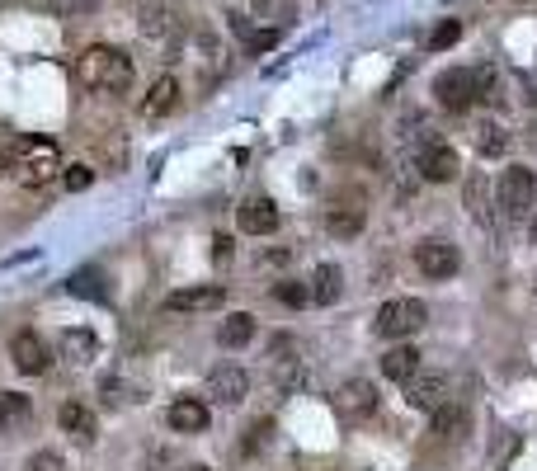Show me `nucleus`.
<instances>
[{"label":"nucleus","instance_id":"1","mask_svg":"<svg viewBox=\"0 0 537 471\" xmlns=\"http://www.w3.org/2000/svg\"><path fill=\"white\" fill-rule=\"evenodd\" d=\"M76 76H80V86H86V90L123 95V90H132V57H123V52L109 48V43H95V48L80 52Z\"/></svg>","mask_w":537,"mask_h":471},{"label":"nucleus","instance_id":"2","mask_svg":"<svg viewBox=\"0 0 537 471\" xmlns=\"http://www.w3.org/2000/svg\"><path fill=\"white\" fill-rule=\"evenodd\" d=\"M5 170L19 184H29V189H43V184L57 179V170H61V151H57V141H48V137H19V147L10 151Z\"/></svg>","mask_w":537,"mask_h":471},{"label":"nucleus","instance_id":"3","mask_svg":"<svg viewBox=\"0 0 537 471\" xmlns=\"http://www.w3.org/2000/svg\"><path fill=\"white\" fill-rule=\"evenodd\" d=\"M490 67H452V71H443L439 80H433V95H439V104L448 109V113H467L477 99L490 90Z\"/></svg>","mask_w":537,"mask_h":471},{"label":"nucleus","instance_id":"4","mask_svg":"<svg viewBox=\"0 0 537 471\" xmlns=\"http://www.w3.org/2000/svg\"><path fill=\"white\" fill-rule=\"evenodd\" d=\"M424 321H429V306L420 297H391V302H382V312H378V335L401 344L405 335L424 331Z\"/></svg>","mask_w":537,"mask_h":471},{"label":"nucleus","instance_id":"5","mask_svg":"<svg viewBox=\"0 0 537 471\" xmlns=\"http://www.w3.org/2000/svg\"><path fill=\"white\" fill-rule=\"evenodd\" d=\"M415 264H420V274L433 278V283H443L462 269V255H458V245L452 240H420L415 245Z\"/></svg>","mask_w":537,"mask_h":471},{"label":"nucleus","instance_id":"6","mask_svg":"<svg viewBox=\"0 0 537 471\" xmlns=\"http://www.w3.org/2000/svg\"><path fill=\"white\" fill-rule=\"evenodd\" d=\"M532 198H537V175L528 166H509L500 175V208L514 217V213H523L532 208Z\"/></svg>","mask_w":537,"mask_h":471},{"label":"nucleus","instance_id":"7","mask_svg":"<svg viewBox=\"0 0 537 471\" xmlns=\"http://www.w3.org/2000/svg\"><path fill=\"white\" fill-rule=\"evenodd\" d=\"M335 411L344 420H363V415H373L378 411V386L373 382H363V377H349L340 392H335Z\"/></svg>","mask_w":537,"mask_h":471},{"label":"nucleus","instance_id":"8","mask_svg":"<svg viewBox=\"0 0 537 471\" xmlns=\"http://www.w3.org/2000/svg\"><path fill=\"white\" fill-rule=\"evenodd\" d=\"M48 344L38 340L33 331H19L14 340H10V363L19 367V373H29V377H38V373H48Z\"/></svg>","mask_w":537,"mask_h":471},{"label":"nucleus","instance_id":"9","mask_svg":"<svg viewBox=\"0 0 537 471\" xmlns=\"http://www.w3.org/2000/svg\"><path fill=\"white\" fill-rule=\"evenodd\" d=\"M245 392H250V377H245V367L222 363V367H213V373H208V396H213V401L236 405V401H245Z\"/></svg>","mask_w":537,"mask_h":471},{"label":"nucleus","instance_id":"10","mask_svg":"<svg viewBox=\"0 0 537 471\" xmlns=\"http://www.w3.org/2000/svg\"><path fill=\"white\" fill-rule=\"evenodd\" d=\"M226 302V293L217 288H208V283H203V288H179V293H170L165 297V312H179V316H189V312H217V306Z\"/></svg>","mask_w":537,"mask_h":471},{"label":"nucleus","instance_id":"11","mask_svg":"<svg viewBox=\"0 0 537 471\" xmlns=\"http://www.w3.org/2000/svg\"><path fill=\"white\" fill-rule=\"evenodd\" d=\"M458 170H462L458 151H452L448 141H429L424 156H420V175L433 179V184H448V179H458Z\"/></svg>","mask_w":537,"mask_h":471},{"label":"nucleus","instance_id":"12","mask_svg":"<svg viewBox=\"0 0 537 471\" xmlns=\"http://www.w3.org/2000/svg\"><path fill=\"white\" fill-rule=\"evenodd\" d=\"M415 411H439V405H448V377L443 373H415L410 377V396H405Z\"/></svg>","mask_w":537,"mask_h":471},{"label":"nucleus","instance_id":"13","mask_svg":"<svg viewBox=\"0 0 537 471\" xmlns=\"http://www.w3.org/2000/svg\"><path fill=\"white\" fill-rule=\"evenodd\" d=\"M165 424H170L175 434H203V429H208V405L198 396H179L170 405V415H165Z\"/></svg>","mask_w":537,"mask_h":471},{"label":"nucleus","instance_id":"14","mask_svg":"<svg viewBox=\"0 0 537 471\" xmlns=\"http://www.w3.org/2000/svg\"><path fill=\"white\" fill-rule=\"evenodd\" d=\"M236 222H241L245 236H268V231L278 227V208H274L268 198H250V203H241Z\"/></svg>","mask_w":537,"mask_h":471},{"label":"nucleus","instance_id":"15","mask_svg":"<svg viewBox=\"0 0 537 471\" xmlns=\"http://www.w3.org/2000/svg\"><path fill=\"white\" fill-rule=\"evenodd\" d=\"M382 373L391 382H410L420 373V349H410V344H391V349L382 354Z\"/></svg>","mask_w":537,"mask_h":471},{"label":"nucleus","instance_id":"16","mask_svg":"<svg viewBox=\"0 0 537 471\" xmlns=\"http://www.w3.org/2000/svg\"><path fill=\"white\" fill-rule=\"evenodd\" d=\"M179 109V86H175V76H160L156 86H151V95L141 99V113L147 118H165V113H175Z\"/></svg>","mask_w":537,"mask_h":471},{"label":"nucleus","instance_id":"17","mask_svg":"<svg viewBox=\"0 0 537 471\" xmlns=\"http://www.w3.org/2000/svg\"><path fill=\"white\" fill-rule=\"evenodd\" d=\"M67 293L80 297V302H105L109 297V278H105V269H76L67 278Z\"/></svg>","mask_w":537,"mask_h":471},{"label":"nucleus","instance_id":"18","mask_svg":"<svg viewBox=\"0 0 537 471\" xmlns=\"http://www.w3.org/2000/svg\"><path fill=\"white\" fill-rule=\"evenodd\" d=\"M467 429H471V415L462 411V405H439V411H433V439L458 443Z\"/></svg>","mask_w":537,"mask_h":471},{"label":"nucleus","instance_id":"19","mask_svg":"<svg viewBox=\"0 0 537 471\" xmlns=\"http://www.w3.org/2000/svg\"><path fill=\"white\" fill-rule=\"evenodd\" d=\"M57 420H61V429H67L71 439H95V434H99L95 411H90V405H80V401H67V405L57 411Z\"/></svg>","mask_w":537,"mask_h":471},{"label":"nucleus","instance_id":"20","mask_svg":"<svg viewBox=\"0 0 537 471\" xmlns=\"http://www.w3.org/2000/svg\"><path fill=\"white\" fill-rule=\"evenodd\" d=\"M217 340H222V349H245V344L255 340V316H250V312L226 316V321L217 325Z\"/></svg>","mask_w":537,"mask_h":471},{"label":"nucleus","instance_id":"21","mask_svg":"<svg viewBox=\"0 0 537 471\" xmlns=\"http://www.w3.org/2000/svg\"><path fill=\"white\" fill-rule=\"evenodd\" d=\"M61 349H67L71 363H90L99 354V335L86 331V325H71V331H61Z\"/></svg>","mask_w":537,"mask_h":471},{"label":"nucleus","instance_id":"22","mask_svg":"<svg viewBox=\"0 0 537 471\" xmlns=\"http://www.w3.org/2000/svg\"><path fill=\"white\" fill-rule=\"evenodd\" d=\"M344 293V274H340V264H316V274H312V302L330 306Z\"/></svg>","mask_w":537,"mask_h":471},{"label":"nucleus","instance_id":"23","mask_svg":"<svg viewBox=\"0 0 537 471\" xmlns=\"http://www.w3.org/2000/svg\"><path fill=\"white\" fill-rule=\"evenodd\" d=\"M471 141H477V151L481 156H490V160H500L505 151H509V132L500 128V122H477V128H471Z\"/></svg>","mask_w":537,"mask_h":471},{"label":"nucleus","instance_id":"24","mask_svg":"<svg viewBox=\"0 0 537 471\" xmlns=\"http://www.w3.org/2000/svg\"><path fill=\"white\" fill-rule=\"evenodd\" d=\"M363 227H368L363 208H330V213H325V231L340 236V240H354Z\"/></svg>","mask_w":537,"mask_h":471},{"label":"nucleus","instance_id":"25","mask_svg":"<svg viewBox=\"0 0 537 471\" xmlns=\"http://www.w3.org/2000/svg\"><path fill=\"white\" fill-rule=\"evenodd\" d=\"M29 396H19V392H0V434H10V429H19L29 420Z\"/></svg>","mask_w":537,"mask_h":471},{"label":"nucleus","instance_id":"26","mask_svg":"<svg viewBox=\"0 0 537 471\" xmlns=\"http://www.w3.org/2000/svg\"><path fill=\"white\" fill-rule=\"evenodd\" d=\"M467 213L477 217V222H490V189H486V175H471L467 179Z\"/></svg>","mask_w":537,"mask_h":471},{"label":"nucleus","instance_id":"27","mask_svg":"<svg viewBox=\"0 0 537 471\" xmlns=\"http://www.w3.org/2000/svg\"><path fill=\"white\" fill-rule=\"evenodd\" d=\"M274 302H283V306H306V302H312V288H302V283L283 278V283H274Z\"/></svg>","mask_w":537,"mask_h":471},{"label":"nucleus","instance_id":"28","mask_svg":"<svg viewBox=\"0 0 537 471\" xmlns=\"http://www.w3.org/2000/svg\"><path fill=\"white\" fill-rule=\"evenodd\" d=\"M458 38H462V24H458V19H443V24L429 33V52H448Z\"/></svg>","mask_w":537,"mask_h":471},{"label":"nucleus","instance_id":"29","mask_svg":"<svg viewBox=\"0 0 537 471\" xmlns=\"http://www.w3.org/2000/svg\"><path fill=\"white\" fill-rule=\"evenodd\" d=\"M61 184H67L71 194H86L90 184H95V170L90 166H67V170H61Z\"/></svg>","mask_w":537,"mask_h":471},{"label":"nucleus","instance_id":"30","mask_svg":"<svg viewBox=\"0 0 537 471\" xmlns=\"http://www.w3.org/2000/svg\"><path fill=\"white\" fill-rule=\"evenodd\" d=\"M268 434H274V424H268V420H259V424H255V434H250V439H245L241 448H245V453H259V448L268 443Z\"/></svg>","mask_w":537,"mask_h":471},{"label":"nucleus","instance_id":"31","mask_svg":"<svg viewBox=\"0 0 537 471\" xmlns=\"http://www.w3.org/2000/svg\"><path fill=\"white\" fill-rule=\"evenodd\" d=\"M24 471H61V457L57 453H33Z\"/></svg>","mask_w":537,"mask_h":471},{"label":"nucleus","instance_id":"32","mask_svg":"<svg viewBox=\"0 0 537 471\" xmlns=\"http://www.w3.org/2000/svg\"><path fill=\"white\" fill-rule=\"evenodd\" d=\"M274 43H278V33H274V29H259V33H250V52H268Z\"/></svg>","mask_w":537,"mask_h":471},{"label":"nucleus","instance_id":"33","mask_svg":"<svg viewBox=\"0 0 537 471\" xmlns=\"http://www.w3.org/2000/svg\"><path fill=\"white\" fill-rule=\"evenodd\" d=\"M213 245H217V259H232V236H217Z\"/></svg>","mask_w":537,"mask_h":471},{"label":"nucleus","instance_id":"34","mask_svg":"<svg viewBox=\"0 0 537 471\" xmlns=\"http://www.w3.org/2000/svg\"><path fill=\"white\" fill-rule=\"evenodd\" d=\"M184 471H208V466H198V462H194V466H184Z\"/></svg>","mask_w":537,"mask_h":471},{"label":"nucleus","instance_id":"35","mask_svg":"<svg viewBox=\"0 0 537 471\" xmlns=\"http://www.w3.org/2000/svg\"><path fill=\"white\" fill-rule=\"evenodd\" d=\"M532 240H537V217H532Z\"/></svg>","mask_w":537,"mask_h":471},{"label":"nucleus","instance_id":"36","mask_svg":"<svg viewBox=\"0 0 537 471\" xmlns=\"http://www.w3.org/2000/svg\"><path fill=\"white\" fill-rule=\"evenodd\" d=\"M0 175H5V156H0Z\"/></svg>","mask_w":537,"mask_h":471}]
</instances>
